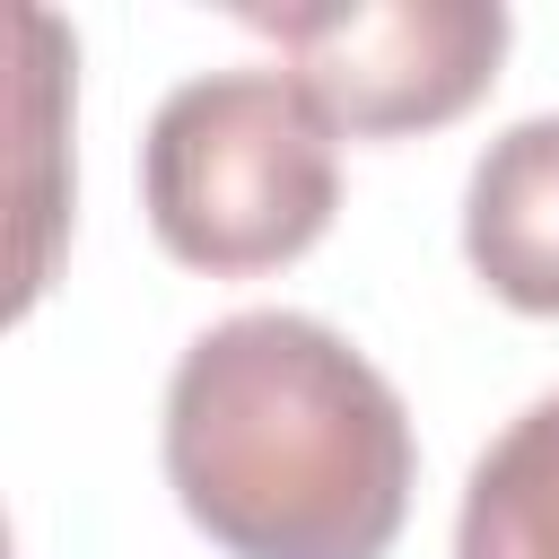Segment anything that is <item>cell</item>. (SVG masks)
Listing matches in <instances>:
<instances>
[{"label":"cell","mask_w":559,"mask_h":559,"mask_svg":"<svg viewBox=\"0 0 559 559\" xmlns=\"http://www.w3.org/2000/svg\"><path fill=\"white\" fill-rule=\"evenodd\" d=\"M280 70L349 140H402L472 114L507 61L498 0H332V9H245Z\"/></svg>","instance_id":"obj_3"},{"label":"cell","mask_w":559,"mask_h":559,"mask_svg":"<svg viewBox=\"0 0 559 559\" xmlns=\"http://www.w3.org/2000/svg\"><path fill=\"white\" fill-rule=\"evenodd\" d=\"M463 262L515 314H559V114L498 131L463 183Z\"/></svg>","instance_id":"obj_4"},{"label":"cell","mask_w":559,"mask_h":559,"mask_svg":"<svg viewBox=\"0 0 559 559\" xmlns=\"http://www.w3.org/2000/svg\"><path fill=\"white\" fill-rule=\"evenodd\" d=\"M454 559H559V393L515 411L472 463Z\"/></svg>","instance_id":"obj_5"},{"label":"cell","mask_w":559,"mask_h":559,"mask_svg":"<svg viewBox=\"0 0 559 559\" xmlns=\"http://www.w3.org/2000/svg\"><path fill=\"white\" fill-rule=\"evenodd\" d=\"M140 210L183 271L210 280L280 271L314 253L341 210V131L271 61L201 70L148 114Z\"/></svg>","instance_id":"obj_2"},{"label":"cell","mask_w":559,"mask_h":559,"mask_svg":"<svg viewBox=\"0 0 559 559\" xmlns=\"http://www.w3.org/2000/svg\"><path fill=\"white\" fill-rule=\"evenodd\" d=\"M411 411L332 323L253 306L166 384V489L227 559H384L411 515Z\"/></svg>","instance_id":"obj_1"}]
</instances>
